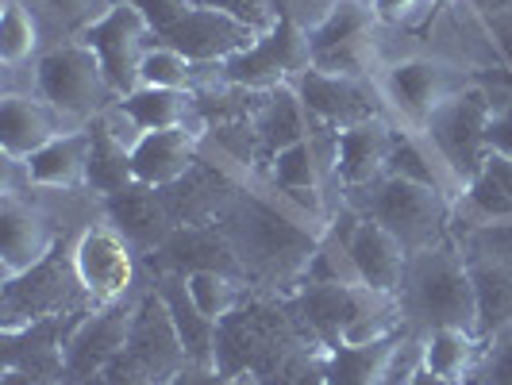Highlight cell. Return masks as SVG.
<instances>
[{
	"label": "cell",
	"instance_id": "obj_1",
	"mask_svg": "<svg viewBox=\"0 0 512 385\" xmlns=\"http://www.w3.org/2000/svg\"><path fill=\"white\" fill-rule=\"evenodd\" d=\"M397 35L401 31L374 16L370 0H335L316 24H308V66L320 74L374 81L389 58L420 47V35L393 43Z\"/></svg>",
	"mask_w": 512,
	"mask_h": 385
},
{
	"label": "cell",
	"instance_id": "obj_2",
	"mask_svg": "<svg viewBox=\"0 0 512 385\" xmlns=\"http://www.w3.org/2000/svg\"><path fill=\"white\" fill-rule=\"evenodd\" d=\"M397 301H401V320L409 335H428L439 328L478 332L470 266L455 239H443L428 251L409 255V270L397 289Z\"/></svg>",
	"mask_w": 512,
	"mask_h": 385
},
{
	"label": "cell",
	"instance_id": "obj_3",
	"mask_svg": "<svg viewBox=\"0 0 512 385\" xmlns=\"http://www.w3.org/2000/svg\"><path fill=\"white\" fill-rule=\"evenodd\" d=\"M374 85L385 104V116L401 131H420L455 93L478 85V77L462 62L420 43L416 51L389 58L374 77Z\"/></svg>",
	"mask_w": 512,
	"mask_h": 385
},
{
	"label": "cell",
	"instance_id": "obj_4",
	"mask_svg": "<svg viewBox=\"0 0 512 385\" xmlns=\"http://www.w3.org/2000/svg\"><path fill=\"white\" fill-rule=\"evenodd\" d=\"M31 89L51 104L70 128H89L112 101H120L104 77L97 51L85 39H58L31 66Z\"/></svg>",
	"mask_w": 512,
	"mask_h": 385
},
{
	"label": "cell",
	"instance_id": "obj_5",
	"mask_svg": "<svg viewBox=\"0 0 512 385\" xmlns=\"http://www.w3.org/2000/svg\"><path fill=\"white\" fill-rule=\"evenodd\" d=\"M355 212L378 220L409 255L428 251L443 239H451V216H455V197H447L436 185H420L405 178H382L370 185L362 197L343 201Z\"/></svg>",
	"mask_w": 512,
	"mask_h": 385
},
{
	"label": "cell",
	"instance_id": "obj_6",
	"mask_svg": "<svg viewBox=\"0 0 512 385\" xmlns=\"http://www.w3.org/2000/svg\"><path fill=\"white\" fill-rule=\"evenodd\" d=\"M308 70V27L278 8V20L258 35L255 47L231 54L228 62L216 66H197V85L193 89H212V85H231V89H278L293 85Z\"/></svg>",
	"mask_w": 512,
	"mask_h": 385
},
{
	"label": "cell",
	"instance_id": "obj_7",
	"mask_svg": "<svg viewBox=\"0 0 512 385\" xmlns=\"http://www.w3.org/2000/svg\"><path fill=\"white\" fill-rule=\"evenodd\" d=\"M489 116H493V108H489V97L482 93V85H470V89L455 93V97L420 128L424 143L432 147V154H436V162L443 166L447 181L455 185V197H459L470 181L478 178V170H482V162H486Z\"/></svg>",
	"mask_w": 512,
	"mask_h": 385
},
{
	"label": "cell",
	"instance_id": "obj_8",
	"mask_svg": "<svg viewBox=\"0 0 512 385\" xmlns=\"http://www.w3.org/2000/svg\"><path fill=\"white\" fill-rule=\"evenodd\" d=\"M70 266L85 301H93L97 308H112L135 285V243L112 220L85 224L70 247Z\"/></svg>",
	"mask_w": 512,
	"mask_h": 385
},
{
	"label": "cell",
	"instance_id": "obj_9",
	"mask_svg": "<svg viewBox=\"0 0 512 385\" xmlns=\"http://www.w3.org/2000/svg\"><path fill=\"white\" fill-rule=\"evenodd\" d=\"M77 39H85L97 51L104 77H108V85H112L116 97H128L131 89H139L143 58L158 43L151 24L143 20V12L131 8L128 0H112V8L89 31H81Z\"/></svg>",
	"mask_w": 512,
	"mask_h": 385
},
{
	"label": "cell",
	"instance_id": "obj_10",
	"mask_svg": "<svg viewBox=\"0 0 512 385\" xmlns=\"http://www.w3.org/2000/svg\"><path fill=\"white\" fill-rule=\"evenodd\" d=\"M293 89H297V97L305 104L308 120L320 124V128L335 131V135L385 116L378 85L374 81H362V77L320 74V70L308 66L305 74L293 81Z\"/></svg>",
	"mask_w": 512,
	"mask_h": 385
},
{
	"label": "cell",
	"instance_id": "obj_11",
	"mask_svg": "<svg viewBox=\"0 0 512 385\" xmlns=\"http://www.w3.org/2000/svg\"><path fill=\"white\" fill-rule=\"evenodd\" d=\"M262 27L239 20L235 12H224L216 4H193L178 24L158 35V43L181 51L193 66H216L228 62L231 54L255 47Z\"/></svg>",
	"mask_w": 512,
	"mask_h": 385
},
{
	"label": "cell",
	"instance_id": "obj_12",
	"mask_svg": "<svg viewBox=\"0 0 512 385\" xmlns=\"http://www.w3.org/2000/svg\"><path fill=\"white\" fill-rule=\"evenodd\" d=\"M124 355H128L154 385H170L185 366H193L189 355H185V347H181L178 328H174L170 312H166L162 297H158L154 289L139 305L131 308Z\"/></svg>",
	"mask_w": 512,
	"mask_h": 385
},
{
	"label": "cell",
	"instance_id": "obj_13",
	"mask_svg": "<svg viewBox=\"0 0 512 385\" xmlns=\"http://www.w3.org/2000/svg\"><path fill=\"white\" fill-rule=\"evenodd\" d=\"M393 139H397V124L389 116L335 135V201H355L385 178Z\"/></svg>",
	"mask_w": 512,
	"mask_h": 385
},
{
	"label": "cell",
	"instance_id": "obj_14",
	"mask_svg": "<svg viewBox=\"0 0 512 385\" xmlns=\"http://www.w3.org/2000/svg\"><path fill=\"white\" fill-rule=\"evenodd\" d=\"M201 143H205L201 124L147 131L131 151V174L147 189H170L193 174V166L201 162Z\"/></svg>",
	"mask_w": 512,
	"mask_h": 385
},
{
	"label": "cell",
	"instance_id": "obj_15",
	"mask_svg": "<svg viewBox=\"0 0 512 385\" xmlns=\"http://www.w3.org/2000/svg\"><path fill=\"white\" fill-rule=\"evenodd\" d=\"M54 255V228L51 220L24 201V193L4 197L0 205V278L12 282L39 262Z\"/></svg>",
	"mask_w": 512,
	"mask_h": 385
},
{
	"label": "cell",
	"instance_id": "obj_16",
	"mask_svg": "<svg viewBox=\"0 0 512 385\" xmlns=\"http://www.w3.org/2000/svg\"><path fill=\"white\" fill-rule=\"evenodd\" d=\"M66 131L77 128H70L35 89H4V97H0V151L4 158L27 162L31 154L43 151Z\"/></svg>",
	"mask_w": 512,
	"mask_h": 385
},
{
	"label": "cell",
	"instance_id": "obj_17",
	"mask_svg": "<svg viewBox=\"0 0 512 385\" xmlns=\"http://www.w3.org/2000/svg\"><path fill=\"white\" fill-rule=\"evenodd\" d=\"M497 220H512V158L489 151L478 178L455 197L451 239H462V235L497 224Z\"/></svg>",
	"mask_w": 512,
	"mask_h": 385
},
{
	"label": "cell",
	"instance_id": "obj_18",
	"mask_svg": "<svg viewBox=\"0 0 512 385\" xmlns=\"http://www.w3.org/2000/svg\"><path fill=\"white\" fill-rule=\"evenodd\" d=\"M347 251H351V262L359 270V282L374 293H393L405 282V270H409V251L389 235V231L370 220V216H359L355 228L347 235Z\"/></svg>",
	"mask_w": 512,
	"mask_h": 385
},
{
	"label": "cell",
	"instance_id": "obj_19",
	"mask_svg": "<svg viewBox=\"0 0 512 385\" xmlns=\"http://www.w3.org/2000/svg\"><path fill=\"white\" fill-rule=\"evenodd\" d=\"M89 154H93V131L77 128L58 135L43 151H35L24 162L27 185L47 193H77L89 189Z\"/></svg>",
	"mask_w": 512,
	"mask_h": 385
},
{
	"label": "cell",
	"instance_id": "obj_20",
	"mask_svg": "<svg viewBox=\"0 0 512 385\" xmlns=\"http://www.w3.org/2000/svg\"><path fill=\"white\" fill-rule=\"evenodd\" d=\"M251 128H255V139H258V158H262V166H266L278 151L301 143L308 135V128H312V120H308L297 89H293V85H278V89L255 93Z\"/></svg>",
	"mask_w": 512,
	"mask_h": 385
},
{
	"label": "cell",
	"instance_id": "obj_21",
	"mask_svg": "<svg viewBox=\"0 0 512 385\" xmlns=\"http://www.w3.org/2000/svg\"><path fill=\"white\" fill-rule=\"evenodd\" d=\"M154 293L162 297V305L170 312L189 362L193 366H216V359H220V324H212L208 316H201V308L193 305V297L185 289V274H174V270L158 274Z\"/></svg>",
	"mask_w": 512,
	"mask_h": 385
},
{
	"label": "cell",
	"instance_id": "obj_22",
	"mask_svg": "<svg viewBox=\"0 0 512 385\" xmlns=\"http://www.w3.org/2000/svg\"><path fill=\"white\" fill-rule=\"evenodd\" d=\"M486 339L470 328H439L420 335V366L451 385H470Z\"/></svg>",
	"mask_w": 512,
	"mask_h": 385
},
{
	"label": "cell",
	"instance_id": "obj_23",
	"mask_svg": "<svg viewBox=\"0 0 512 385\" xmlns=\"http://www.w3.org/2000/svg\"><path fill=\"white\" fill-rule=\"evenodd\" d=\"M466 266H470V285H474L478 335L489 339L512 324V262L466 255Z\"/></svg>",
	"mask_w": 512,
	"mask_h": 385
},
{
	"label": "cell",
	"instance_id": "obj_24",
	"mask_svg": "<svg viewBox=\"0 0 512 385\" xmlns=\"http://www.w3.org/2000/svg\"><path fill=\"white\" fill-rule=\"evenodd\" d=\"M43 35H47V24L35 12L31 0H4V12H0V62H4V74L31 70L39 62V54L51 47Z\"/></svg>",
	"mask_w": 512,
	"mask_h": 385
},
{
	"label": "cell",
	"instance_id": "obj_25",
	"mask_svg": "<svg viewBox=\"0 0 512 385\" xmlns=\"http://www.w3.org/2000/svg\"><path fill=\"white\" fill-rule=\"evenodd\" d=\"M128 108V116L143 131H162V128H189L201 124V97L197 89H131L128 97H120Z\"/></svg>",
	"mask_w": 512,
	"mask_h": 385
},
{
	"label": "cell",
	"instance_id": "obj_26",
	"mask_svg": "<svg viewBox=\"0 0 512 385\" xmlns=\"http://www.w3.org/2000/svg\"><path fill=\"white\" fill-rule=\"evenodd\" d=\"M385 178H405V181H420V185H436L447 197H455V185L447 181L443 166L436 162L432 147L424 143L420 131H401L397 128V139H393V154H389V166H385Z\"/></svg>",
	"mask_w": 512,
	"mask_h": 385
},
{
	"label": "cell",
	"instance_id": "obj_27",
	"mask_svg": "<svg viewBox=\"0 0 512 385\" xmlns=\"http://www.w3.org/2000/svg\"><path fill=\"white\" fill-rule=\"evenodd\" d=\"M185 289L193 305L201 308V316H208L212 324H224L228 316H235V308L243 301V278L228 270H189Z\"/></svg>",
	"mask_w": 512,
	"mask_h": 385
},
{
	"label": "cell",
	"instance_id": "obj_28",
	"mask_svg": "<svg viewBox=\"0 0 512 385\" xmlns=\"http://www.w3.org/2000/svg\"><path fill=\"white\" fill-rule=\"evenodd\" d=\"M139 85H147V89H193L197 85V66L174 47L154 43L147 58H143Z\"/></svg>",
	"mask_w": 512,
	"mask_h": 385
},
{
	"label": "cell",
	"instance_id": "obj_29",
	"mask_svg": "<svg viewBox=\"0 0 512 385\" xmlns=\"http://www.w3.org/2000/svg\"><path fill=\"white\" fill-rule=\"evenodd\" d=\"M31 4L43 16V24L62 31V39H77L112 8V0H31Z\"/></svg>",
	"mask_w": 512,
	"mask_h": 385
},
{
	"label": "cell",
	"instance_id": "obj_30",
	"mask_svg": "<svg viewBox=\"0 0 512 385\" xmlns=\"http://www.w3.org/2000/svg\"><path fill=\"white\" fill-rule=\"evenodd\" d=\"M374 4V16L393 31H405V35H420L428 31L432 20L439 16L436 0H370Z\"/></svg>",
	"mask_w": 512,
	"mask_h": 385
},
{
	"label": "cell",
	"instance_id": "obj_31",
	"mask_svg": "<svg viewBox=\"0 0 512 385\" xmlns=\"http://www.w3.org/2000/svg\"><path fill=\"white\" fill-rule=\"evenodd\" d=\"M470 385H512V324L486 339Z\"/></svg>",
	"mask_w": 512,
	"mask_h": 385
},
{
	"label": "cell",
	"instance_id": "obj_32",
	"mask_svg": "<svg viewBox=\"0 0 512 385\" xmlns=\"http://www.w3.org/2000/svg\"><path fill=\"white\" fill-rule=\"evenodd\" d=\"M462 247V255H478V258H497V262H512V220H497L486 228L470 231L455 239Z\"/></svg>",
	"mask_w": 512,
	"mask_h": 385
},
{
	"label": "cell",
	"instance_id": "obj_33",
	"mask_svg": "<svg viewBox=\"0 0 512 385\" xmlns=\"http://www.w3.org/2000/svg\"><path fill=\"white\" fill-rule=\"evenodd\" d=\"M128 4L143 12V20L151 24L154 39H158L162 31H170V27L178 24L181 16H185V12H189L197 0H128Z\"/></svg>",
	"mask_w": 512,
	"mask_h": 385
},
{
	"label": "cell",
	"instance_id": "obj_34",
	"mask_svg": "<svg viewBox=\"0 0 512 385\" xmlns=\"http://www.w3.org/2000/svg\"><path fill=\"white\" fill-rule=\"evenodd\" d=\"M416 370H420V335H405L397 343V355H393V362H389V370L382 374L378 385H409Z\"/></svg>",
	"mask_w": 512,
	"mask_h": 385
},
{
	"label": "cell",
	"instance_id": "obj_35",
	"mask_svg": "<svg viewBox=\"0 0 512 385\" xmlns=\"http://www.w3.org/2000/svg\"><path fill=\"white\" fill-rule=\"evenodd\" d=\"M486 143H489V151H493V154H509V158H512V101H505V104H497V108H493Z\"/></svg>",
	"mask_w": 512,
	"mask_h": 385
},
{
	"label": "cell",
	"instance_id": "obj_36",
	"mask_svg": "<svg viewBox=\"0 0 512 385\" xmlns=\"http://www.w3.org/2000/svg\"><path fill=\"white\" fill-rule=\"evenodd\" d=\"M482 20H486V31H489V39H493V47H497V54H501V62L509 66V74H512V8L489 12Z\"/></svg>",
	"mask_w": 512,
	"mask_h": 385
},
{
	"label": "cell",
	"instance_id": "obj_37",
	"mask_svg": "<svg viewBox=\"0 0 512 385\" xmlns=\"http://www.w3.org/2000/svg\"><path fill=\"white\" fill-rule=\"evenodd\" d=\"M170 385H228V374L220 366H185Z\"/></svg>",
	"mask_w": 512,
	"mask_h": 385
},
{
	"label": "cell",
	"instance_id": "obj_38",
	"mask_svg": "<svg viewBox=\"0 0 512 385\" xmlns=\"http://www.w3.org/2000/svg\"><path fill=\"white\" fill-rule=\"evenodd\" d=\"M470 8L478 16H489V12H501V8H512V0H470Z\"/></svg>",
	"mask_w": 512,
	"mask_h": 385
},
{
	"label": "cell",
	"instance_id": "obj_39",
	"mask_svg": "<svg viewBox=\"0 0 512 385\" xmlns=\"http://www.w3.org/2000/svg\"><path fill=\"white\" fill-rule=\"evenodd\" d=\"M409 385H451V382H443V378H436V374H428V370L420 366V370L412 374V382H409Z\"/></svg>",
	"mask_w": 512,
	"mask_h": 385
},
{
	"label": "cell",
	"instance_id": "obj_40",
	"mask_svg": "<svg viewBox=\"0 0 512 385\" xmlns=\"http://www.w3.org/2000/svg\"><path fill=\"white\" fill-rule=\"evenodd\" d=\"M228 385H262V382H258L255 374H247V370H243V374H231Z\"/></svg>",
	"mask_w": 512,
	"mask_h": 385
},
{
	"label": "cell",
	"instance_id": "obj_41",
	"mask_svg": "<svg viewBox=\"0 0 512 385\" xmlns=\"http://www.w3.org/2000/svg\"><path fill=\"white\" fill-rule=\"evenodd\" d=\"M455 4H462V0H436L439 12H447V8H455Z\"/></svg>",
	"mask_w": 512,
	"mask_h": 385
}]
</instances>
